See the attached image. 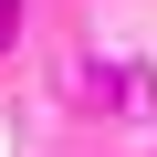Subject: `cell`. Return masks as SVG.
<instances>
[{"mask_svg": "<svg viewBox=\"0 0 157 157\" xmlns=\"http://www.w3.org/2000/svg\"><path fill=\"white\" fill-rule=\"evenodd\" d=\"M11 32H21V0H0V52H11Z\"/></svg>", "mask_w": 157, "mask_h": 157, "instance_id": "obj_1", "label": "cell"}]
</instances>
